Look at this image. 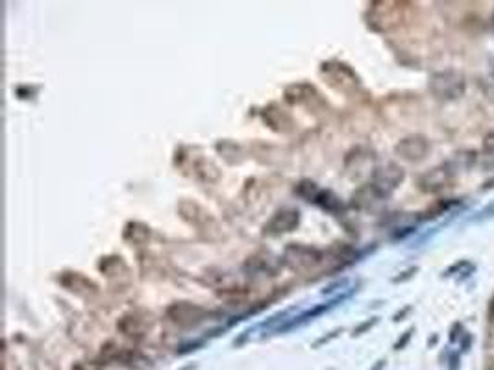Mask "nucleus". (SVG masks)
Returning a JSON list of instances; mask_svg holds the SVG:
<instances>
[{
	"label": "nucleus",
	"instance_id": "nucleus-2",
	"mask_svg": "<svg viewBox=\"0 0 494 370\" xmlns=\"http://www.w3.org/2000/svg\"><path fill=\"white\" fill-rule=\"evenodd\" d=\"M396 152L402 157L409 159V161H419V159H424L426 154L430 152V143H428V139L420 137V135H413V137L404 139L396 146Z\"/></svg>",
	"mask_w": 494,
	"mask_h": 370
},
{
	"label": "nucleus",
	"instance_id": "nucleus-3",
	"mask_svg": "<svg viewBox=\"0 0 494 370\" xmlns=\"http://www.w3.org/2000/svg\"><path fill=\"white\" fill-rule=\"evenodd\" d=\"M402 178H404V172L396 165H389L387 169L382 172V180L378 182V187H382L385 193H389L402 182Z\"/></svg>",
	"mask_w": 494,
	"mask_h": 370
},
{
	"label": "nucleus",
	"instance_id": "nucleus-4",
	"mask_svg": "<svg viewBox=\"0 0 494 370\" xmlns=\"http://www.w3.org/2000/svg\"><path fill=\"white\" fill-rule=\"evenodd\" d=\"M489 217H494V204H491V206H487L485 209H482V211L478 213V217H476V220H485L489 219Z\"/></svg>",
	"mask_w": 494,
	"mask_h": 370
},
{
	"label": "nucleus",
	"instance_id": "nucleus-1",
	"mask_svg": "<svg viewBox=\"0 0 494 370\" xmlns=\"http://www.w3.org/2000/svg\"><path fill=\"white\" fill-rule=\"evenodd\" d=\"M430 89L443 101H456V98H461L467 91V80L457 70H443V72L432 76Z\"/></svg>",
	"mask_w": 494,
	"mask_h": 370
}]
</instances>
